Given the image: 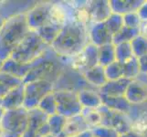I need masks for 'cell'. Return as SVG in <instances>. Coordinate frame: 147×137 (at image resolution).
<instances>
[{"instance_id":"6da1fadb","label":"cell","mask_w":147,"mask_h":137,"mask_svg":"<svg viewBox=\"0 0 147 137\" xmlns=\"http://www.w3.org/2000/svg\"><path fill=\"white\" fill-rule=\"evenodd\" d=\"M90 43L88 27L74 20H69L60 29L50 49L62 59L77 55Z\"/></svg>"},{"instance_id":"7a4b0ae2","label":"cell","mask_w":147,"mask_h":137,"mask_svg":"<svg viewBox=\"0 0 147 137\" xmlns=\"http://www.w3.org/2000/svg\"><path fill=\"white\" fill-rule=\"evenodd\" d=\"M30 31L26 13H19L7 18L0 29V59L4 61L10 58Z\"/></svg>"},{"instance_id":"3957f363","label":"cell","mask_w":147,"mask_h":137,"mask_svg":"<svg viewBox=\"0 0 147 137\" xmlns=\"http://www.w3.org/2000/svg\"><path fill=\"white\" fill-rule=\"evenodd\" d=\"M66 68L67 64L64 59L59 57L49 48L43 55L31 63V67L23 82L27 83L34 80H44L55 84Z\"/></svg>"},{"instance_id":"277c9868","label":"cell","mask_w":147,"mask_h":137,"mask_svg":"<svg viewBox=\"0 0 147 137\" xmlns=\"http://www.w3.org/2000/svg\"><path fill=\"white\" fill-rule=\"evenodd\" d=\"M50 47L35 31H30L14 50L10 58L23 64H31Z\"/></svg>"},{"instance_id":"5b68a950","label":"cell","mask_w":147,"mask_h":137,"mask_svg":"<svg viewBox=\"0 0 147 137\" xmlns=\"http://www.w3.org/2000/svg\"><path fill=\"white\" fill-rule=\"evenodd\" d=\"M28 111L24 107L4 111L0 125L5 132L4 137H22L28 127Z\"/></svg>"},{"instance_id":"8992f818","label":"cell","mask_w":147,"mask_h":137,"mask_svg":"<svg viewBox=\"0 0 147 137\" xmlns=\"http://www.w3.org/2000/svg\"><path fill=\"white\" fill-rule=\"evenodd\" d=\"M57 101V113L70 118L82 113L83 110L80 103L78 92L71 90H54Z\"/></svg>"},{"instance_id":"52a82bcc","label":"cell","mask_w":147,"mask_h":137,"mask_svg":"<svg viewBox=\"0 0 147 137\" xmlns=\"http://www.w3.org/2000/svg\"><path fill=\"white\" fill-rule=\"evenodd\" d=\"M24 86L25 101L23 107L28 111L37 108L40 101L54 90V84L44 80L24 83Z\"/></svg>"},{"instance_id":"ba28073f","label":"cell","mask_w":147,"mask_h":137,"mask_svg":"<svg viewBox=\"0 0 147 137\" xmlns=\"http://www.w3.org/2000/svg\"><path fill=\"white\" fill-rule=\"evenodd\" d=\"M68 67L80 73L99 65L98 62V47L89 43L83 50L71 58L64 59Z\"/></svg>"},{"instance_id":"9c48e42d","label":"cell","mask_w":147,"mask_h":137,"mask_svg":"<svg viewBox=\"0 0 147 137\" xmlns=\"http://www.w3.org/2000/svg\"><path fill=\"white\" fill-rule=\"evenodd\" d=\"M99 111L101 114V125L113 128L120 134L131 129V120L129 118L128 114L110 110L103 105L99 108Z\"/></svg>"},{"instance_id":"30bf717a","label":"cell","mask_w":147,"mask_h":137,"mask_svg":"<svg viewBox=\"0 0 147 137\" xmlns=\"http://www.w3.org/2000/svg\"><path fill=\"white\" fill-rule=\"evenodd\" d=\"M48 117V115L38 108L29 110L28 127L22 137H43L49 134Z\"/></svg>"},{"instance_id":"8fae6325","label":"cell","mask_w":147,"mask_h":137,"mask_svg":"<svg viewBox=\"0 0 147 137\" xmlns=\"http://www.w3.org/2000/svg\"><path fill=\"white\" fill-rule=\"evenodd\" d=\"M51 6L52 1L36 2L26 12L28 25L31 31H37L39 28L49 22V12Z\"/></svg>"},{"instance_id":"7c38bea8","label":"cell","mask_w":147,"mask_h":137,"mask_svg":"<svg viewBox=\"0 0 147 137\" xmlns=\"http://www.w3.org/2000/svg\"><path fill=\"white\" fill-rule=\"evenodd\" d=\"M124 97L130 104L140 105L147 101V83L143 80H131L125 90Z\"/></svg>"},{"instance_id":"4fadbf2b","label":"cell","mask_w":147,"mask_h":137,"mask_svg":"<svg viewBox=\"0 0 147 137\" xmlns=\"http://www.w3.org/2000/svg\"><path fill=\"white\" fill-rule=\"evenodd\" d=\"M86 8L90 17V25L94 23L103 22L113 13L111 10L109 1L106 0H96V1H87Z\"/></svg>"},{"instance_id":"5bb4252c","label":"cell","mask_w":147,"mask_h":137,"mask_svg":"<svg viewBox=\"0 0 147 137\" xmlns=\"http://www.w3.org/2000/svg\"><path fill=\"white\" fill-rule=\"evenodd\" d=\"M88 35L90 43L96 47L113 43V35L105 26L104 22L90 25L88 28Z\"/></svg>"},{"instance_id":"9a60e30c","label":"cell","mask_w":147,"mask_h":137,"mask_svg":"<svg viewBox=\"0 0 147 137\" xmlns=\"http://www.w3.org/2000/svg\"><path fill=\"white\" fill-rule=\"evenodd\" d=\"M25 86L24 83L18 86L2 98V108L4 111L14 110L24 106Z\"/></svg>"},{"instance_id":"2e32d148","label":"cell","mask_w":147,"mask_h":137,"mask_svg":"<svg viewBox=\"0 0 147 137\" xmlns=\"http://www.w3.org/2000/svg\"><path fill=\"white\" fill-rule=\"evenodd\" d=\"M90 130L88 124H86L82 114L73 116V117L67 118L64 129L61 134L59 137H71L75 135H79Z\"/></svg>"},{"instance_id":"e0dca14e","label":"cell","mask_w":147,"mask_h":137,"mask_svg":"<svg viewBox=\"0 0 147 137\" xmlns=\"http://www.w3.org/2000/svg\"><path fill=\"white\" fill-rule=\"evenodd\" d=\"M78 97L82 108L85 109H99L102 105L100 92L98 90L93 88H87L79 90Z\"/></svg>"},{"instance_id":"ac0fdd59","label":"cell","mask_w":147,"mask_h":137,"mask_svg":"<svg viewBox=\"0 0 147 137\" xmlns=\"http://www.w3.org/2000/svg\"><path fill=\"white\" fill-rule=\"evenodd\" d=\"M130 82V80L125 78H121L116 80H108L102 87L98 90V91L100 94L105 96H113V97L124 96L125 90Z\"/></svg>"},{"instance_id":"d6986e66","label":"cell","mask_w":147,"mask_h":137,"mask_svg":"<svg viewBox=\"0 0 147 137\" xmlns=\"http://www.w3.org/2000/svg\"><path fill=\"white\" fill-rule=\"evenodd\" d=\"M143 0H110L109 5L113 13L123 16L131 12H137Z\"/></svg>"},{"instance_id":"ffe728a7","label":"cell","mask_w":147,"mask_h":137,"mask_svg":"<svg viewBox=\"0 0 147 137\" xmlns=\"http://www.w3.org/2000/svg\"><path fill=\"white\" fill-rule=\"evenodd\" d=\"M101 101L102 105L110 110H113L119 113L128 114L131 110V105L129 101L126 100L124 96H118V97H113V96H105L101 95Z\"/></svg>"},{"instance_id":"44dd1931","label":"cell","mask_w":147,"mask_h":137,"mask_svg":"<svg viewBox=\"0 0 147 137\" xmlns=\"http://www.w3.org/2000/svg\"><path fill=\"white\" fill-rule=\"evenodd\" d=\"M84 80H86L90 87H92L96 90H99L100 87L108 82L106 79L104 68L101 67L100 65H97L95 67L86 70L82 73Z\"/></svg>"},{"instance_id":"7402d4cb","label":"cell","mask_w":147,"mask_h":137,"mask_svg":"<svg viewBox=\"0 0 147 137\" xmlns=\"http://www.w3.org/2000/svg\"><path fill=\"white\" fill-rule=\"evenodd\" d=\"M30 67L31 64H23L16 61L11 58H8L3 61L1 70L24 80L29 72Z\"/></svg>"},{"instance_id":"603a6c76","label":"cell","mask_w":147,"mask_h":137,"mask_svg":"<svg viewBox=\"0 0 147 137\" xmlns=\"http://www.w3.org/2000/svg\"><path fill=\"white\" fill-rule=\"evenodd\" d=\"M22 83H24L22 80L0 70V99Z\"/></svg>"},{"instance_id":"cb8c5ba5","label":"cell","mask_w":147,"mask_h":137,"mask_svg":"<svg viewBox=\"0 0 147 137\" xmlns=\"http://www.w3.org/2000/svg\"><path fill=\"white\" fill-rule=\"evenodd\" d=\"M60 29H61V28L56 26V25L50 22H48L47 24H45L44 26L39 28L37 31H35V32H37V34L40 37V38L50 47V45L52 44L55 38H57Z\"/></svg>"},{"instance_id":"d4e9b609","label":"cell","mask_w":147,"mask_h":137,"mask_svg":"<svg viewBox=\"0 0 147 137\" xmlns=\"http://www.w3.org/2000/svg\"><path fill=\"white\" fill-rule=\"evenodd\" d=\"M115 48L113 43L98 47V62L101 67H106L115 61Z\"/></svg>"},{"instance_id":"484cf974","label":"cell","mask_w":147,"mask_h":137,"mask_svg":"<svg viewBox=\"0 0 147 137\" xmlns=\"http://www.w3.org/2000/svg\"><path fill=\"white\" fill-rule=\"evenodd\" d=\"M138 35H140V28H131L123 26L117 33L113 35V44L116 45L123 42H131Z\"/></svg>"},{"instance_id":"4316f807","label":"cell","mask_w":147,"mask_h":137,"mask_svg":"<svg viewBox=\"0 0 147 137\" xmlns=\"http://www.w3.org/2000/svg\"><path fill=\"white\" fill-rule=\"evenodd\" d=\"M115 48V59L116 61L123 64L126 61H128L134 56L133 49L130 42H123L114 45Z\"/></svg>"},{"instance_id":"83f0119b","label":"cell","mask_w":147,"mask_h":137,"mask_svg":"<svg viewBox=\"0 0 147 137\" xmlns=\"http://www.w3.org/2000/svg\"><path fill=\"white\" fill-rule=\"evenodd\" d=\"M67 118L59 113H55L48 117V125L50 131V134L59 137L64 129Z\"/></svg>"},{"instance_id":"f1b7e54d","label":"cell","mask_w":147,"mask_h":137,"mask_svg":"<svg viewBox=\"0 0 147 137\" xmlns=\"http://www.w3.org/2000/svg\"><path fill=\"white\" fill-rule=\"evenodd\" d=\"M37 108L48 116L57 113V101L53 91L46 95L40 101Z\"/></svg>"},{"instance_id":"f546056e","label":"cell","mask_w":147,"mask_h":137,"mask_svg":"<svg viewBox=\"0 0 147 137\" xmlns=\"http://www.w3.org/2000/svg\"><path fill=\"white\" fill-rule=\"evenodd\" d=\"M123 78L127 80H134L137 79L139 74L141 73L138 59L133 57L128 61L123 64Z\"/></svg>"},{"instance_id":"4dcf8cb0","label":"cell","mask_w":147,"mask_h":137,"mask_svg":"<svg viewBox=\"0 0 147 137\" xmlns=\"http://www.w3.org/2000/svg\"><path fill=\"white\" fill-rule=\"evenodd\" d=\"M82 116L83 117L86 124H88L90 129H92L96 126L101 125V114L99 109H85L82 111Z\"/></svg>"},{"instance_id":"1f68e13d","label":"cell","mask_w":147,"mask_h":137,"mask_svg":"<svg viewBox=\"0 0 147 137\" xmlns=\"http://www.w3.org/2000/svg\"><path fill=\"white\" fill-rule=\"evenodd\" d=\"M104 72L107 80H116L123 78V64L115 60L113 63L104 67Z\"/></svg>"},{"instance_id":"d6a6232c","label":"cell","mask_w":147,"mask_h":137,"mask_svg":"<svg viewBox=\"0 0 147 137\" xmlns=\"http://www.w3.org/2000/svg\"><path fill=\"white\" fill-rule=\"evenodd\" d=\"M130 43L135 58L139 59L142 56L147 54V38L143 37L142 35H138Z\"/></svg>"},{"instance_id":"836d02e7","label":"cell","mask_w":147,"mask_h":137,"mask_svg":"<svg viewBox=\"0 0 147 137\" xmlns=\"http://www.w3.org/2000/svg\"><path fill=\"white\" fill-rule=\"evenodd\" d=\"M105 26L107 27L108 30L111 32V34L115 35L119 30L123 27V16H121L119 14H115V13H111L109 18L103 21Z\"/></svg>"},{"instance_id":"e575fe53","label":"cell","mask_w":147,"mask_h":137,"mask_svg":"<svg viewBox=\"0 0 147 137\" xmlns=\"http://www.w3.org/2000/svg\"><path fill=\"white\" fill-rule=\"evenodd\" d=\"M93 137H119L120 134L115 129L105 125H99L90 129Z\"/></svg>"},{"instance_id":"d590c367","label":"cell","mask_w":147,"mask_h":137,"mask_svg":"<svg viewBox=\"0 0 147 137\" xmlns=\"http://www.w3.org/2000/svg\"><path fill=\"white\" fill-rule=\"evenodd\" d=\"M131 130L144 134L147 131V113L143 111L135 120L131 121Z\"/></svg>"},{"instance_id":"8d00e7d4","label":"cell","mask_w":147,"mask_h":137,"mask_svg":"<svg viewBox=\"0 0 147 137\" xmlns=\"http://www.w3.org/2000/svg\"><path fill=\"white\" fill-rule=\"evenodd\" d=\"M123 26L131 28H139L142 20L140 19L137 12H131L128 14H125L123 16Z\"/></svg>"},{"instance_id":"74e56055","label":"cell","mask_w":147,"mask_h":137,"mask_svg":"<svg viewBox=\"0 0 147 137\" xmlns=\"http://www.w3.org/2000/svg\"><path fill=\"white\" fill-rule=\"evenodd\" d=\"M137 14L142 22H147V1H144L142 6L138 9Z\"/></svg>"},{"instance_id":"f35d334b","label":"cell","mask_w":147,"mask_h":137,"mask_svg":"<svg viewBox=\"0 0 147 137\" xmlns=\"http://www.w3.org/2000/svg\"><path fill=\"white\" fill-rule=\"evenodd\" d=\"M138 62H139V67H140L141 73L147 74V54L140 57L138 59Z\"/></svg>"},{"instance_id":"ab89813d","label":"cell","mask_w":147,"mask_h":137,"mask_svg":"<svg viewBox=\"0 0 147 137\" xmlns=\"http://www.w3.org/2000/svg\"><path fill=\"white\" fill-rule=\"evenodd\" d=\"M119 137H145V136H144V134H142L138 133V132H135L131 129L130 131L126 132V133L120 134Z\"/></svg>"},{"instance_id":"60d3db41","label":"cell","mask_w":147,"mask_h":137,"mask_svg":"<svg viewBox=\"0 0 147 137\" xmlns=\"http://www.w3.org/2000/svg\"><path fill=\"white\" fill-rule=\"evenodd\" d=\"M139 28H140V35L147 38V22H142Z\"/></svg>"},{"instance_id":"b9f144b4","label":"cell","mask_w":147,"mask_h":137,"mask_svg":"<svg viewBox=\"0 0 147 137\" xmlns=\"http://www.w3.org/2000/svg\"><path fill=\"white\" fill-rule=\"evenodd\" d=\"M92 133H90V130L87 131V132H84V133L80 134L79 135H75V136H71V137H92Z\"/></svg>"},{"instance_id":"7bdbcfd3","label":"cell","mask_w":147,"mask_h":137,"mask_svg":"<svg viewBox=\"0 0 147 137\" xmlns=\"http://www.w3.org/2000/svg\"><path fill=\"white\" fill-rule=\"evenodd\" d=\"M6 18H4L2 15H0V29H1L2 26H3V24L5 23V21H6Z\"/></svg>"},{"instance_id":"ee69618b","label":"cell","mask_w":147,"mask_h":137,"mask_svg":"<svg viewBox=\"0 0 147 137\" xmlns=\"http://www.w3.org/2000/svg\"><path fill=\"white\" fill-rule=\"evenodd\" d=\"M4 109L3 108H0V121H1V119H2V116L4 114Z\"/></svg>"},{"instance_id":"f6af8a7d","label":"cell","mask_w":147,"mask_h":137,"mask_svg":"<svg viewBox=\"0 0 147 137\" xmlns=\"http://www.w3.org/2000/svg\"><path fill=\"white\" fill-rule=\"evenodd\" d=\"M43 137H57V136H55V135H53V134H48V135H45V136H43Z\"/></svg>"},{"instance_id":"bcb514c9","label":"cell","mask_w":147,"mask_h":137,"mask_svg":"<svg viewBox=\"0 0 147 137\" xmlns=\"http://www.w3.org/2000/svg\"><path fill=\"white\" fill-rule=\"evenodd\" d=\"M2 65H3V60L0 59V70H1V69H2Z\"/></svg>"},{"instance_id":"7dc6e473","label":"cell","mask_w":147,"mask_h":137,"mask_svg":"<svg viewBox=\"0 0 147 137\" xmlns=\"http://www.w3.org/2000/svg\"><path fill=\"white\" fill-rule=\"evenodd\" d=\"M0 108H2V99H0Z\"/></svg>"},{"instance_id":"c3c4849f","label":"cell","mask_w":147,"mask_h":137,"mask_svg":"<svg viewBox=\"0 0 147 137\" xmlns=\"http://www.w3.org/2000/svg\"><path fill=\"white\" fill-rule=\"evenodd\" d=\"M92 137H93V136H92Z\"/></svg>"}]
</instances>
